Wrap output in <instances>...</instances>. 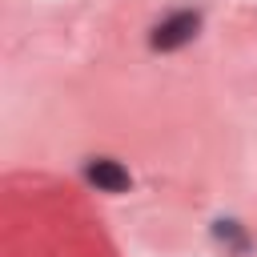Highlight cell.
Instances as JSON below:
<instances>
[{
  "instance_id": "6da1fadb",
  "label": "cell",
  "mask_w": 257,
  "mask_h": 257,
  "mask_svg": "<svg viewBox=\"0 0 257 257\" xmlns=\"http://www.w3.org/2000/svg\"><path fill=\"white\" fill-rule=\"evenodd\" d=\"M197 28H201V16H197V12H173V16H165V20L153 28V48H157V52L181 48V44H189V40L197 36Z\"/></svg>"
},
{
  "instance_id": "7a4b0ae2",
  "label": "cell",
  "mask_w": 257,
  "mask_h": 257,
  "mask_svg": "<svg viewBox=\"0 0 257 257\" xmlns=\"http://www.w3.org/2000/svg\"><path fill=\"white\" fill-rule=\"evenodd\" d=\"M84 177H88L100 193H128V185H133L128 169H124L120 161H108V157L88 161V165H84Z\"/></svg>"
}]
</instances>
